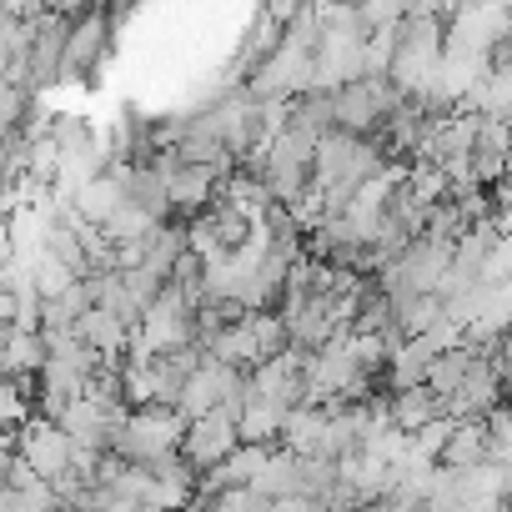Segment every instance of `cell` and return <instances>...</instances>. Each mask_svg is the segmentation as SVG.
Segmentation results:
<instances>
[{
  "label": "cell",
  "instance_id": "3957f363",
  "mask_svg": "<svg viewBox=\"0 0 512 512\" xmlns=\"http://www.w3.org/2000/svg\"><path fill=\"white\" fill-rule=\"evenodd\" d=\"M236 447H241V442H236V422H231V417L216 407V412H206V417L186 422L176 457L191 467V477H206V472H211L216 462H226Z\"/></svg>",
  "mask_w": 512,
  "mask_h": 512
},
{
  "label": "cell",
  "instance_id": "8fae6325",
  "mask_svg": "<svg viewBox=\"0 0 512 512\" xmlns=\"http://www.w3.org/2000/svg\"><path fill=\"white\" fill-rule=\"evenodd\" d=\"M282 422H287V407L251 397V402L236 412V442H241V447H272V442L282 437Z\"/></svg>",
  "mask_w": 512,
  "mask_h": 512
},
{
  "label": "cell",
  "instance_id": "7c38bea8",
  "mask_svg": "<svg viewBox=\"0 0 512 512\" xmlns=\"http://www.w3.org/2000/svg\"><path fill=\"white\" fill-rule=\"evenodd\" d=\"M487 462V437H482V422H452L442 452H437V467L447 472H467V467H482Z\"/></svg>",
  "mask_w": 512,
  "mask_h": 512
},
{
  "label": "cell",
  "instance_id": "30bf717a",
  "mask_svg": "<svg viewBox=\"0 0 512 512\" xmlns=\"http://www.w3.org/2000/svg\"><path fill=\"white\" fill-rule=\"evenodd\" d=\"M442 417V397H432L427 387H407V392H387V422L402 432V437H412V432H422L427 422H437Z\"/></svg>",
  "mask_w": 512,
  "mask_h": 512
},
{
  "label": "cell",
  "instance_id": "5bb4252c",
  "mask_svg": "<svg viewBox=\"0 0 512 512\" xmlns=\"http://www.w3.org/2000/svg\"><path fill=\"white\" fill-rule=\"evenodd\" d=\"M472 156H497V161H507V121H477Z\"/></svg>",
  "mask_w": 512,
  "mask_h": 512
},
{
  "label": "cell",
  "instance_id": "2e32d148",
  "mask_svg": "<svg viewBox=\"0 0 512 512\" xmlns=\"http://www.w3.org/2000/svg\"><path fill=\"white\" fill-rule=\"evenodd\" d=\"M56 307H61V317L76 327V317H86V312H91V292H86V282H71V287L56 297Z\"/></svg>",
  "mask_w": 512,
  "mask_h": 512
},
{
  "label": "cell",
  "instance_id": "9a60e30c",
  "mask_svg": "<svg viewBox=\"0 0 512 512\" xmlns=\"http://www.w3.org/2000/svg\"><path fill=\"white\" fill-rule=\"evenodd\" d=\"M31 417V402L21 397V387L11 377H0V427H21Z\"/></svg>",
  "mask_w": 512,
  "mask_h": 512
},
{
  "label": "cell",
  "instance_id": "8992f818",
  "mask_svg": "<svg viewBox=\"0 0 512 512\" xmlns=\"http://www.w3.org/2000/svg\"><path fill=\"white\" fill-rule=\"evenodd\" d=\"M246 382V372H236V367H226V362H201L196 372H191V382L181 387V402H176V417L181 422H196V417H206V412H216L236 387Z\"/></svg>",
  "mask_w": 512,
  "mask_h": 512
},
{
  "label": "cell",
  "instance_id": "5b68a950",
  "mask_svg": "<svg viewBox=\"0 0 512 512\" xmlns=\"http://www.w3.org/2000/svg\"><path fill=\"white\" fill-rule=\"evenodd\" d=\"M106 41H111V16L106 11H81L71 36H66V51H61V81L96 76V66L106 56Z\"/></svg>",
  "mask_w": 512,
  "mask_h": 512
},
{
  "label": "cell",
  "instance_id": "52a82bcc",
  "mask_svg": "<svg viewBox=\"0 0 512 512\" xmlns=\"http://www.w3.org/2000/svg\"><path fill=\"white\" fill-rule=\"evenodd\" d=\"M41 367H46V342H41V332L0 327V377H11V382H36Z\"/></svg>",
  "mask_w": 512,
  "mask_h": 512
},
{
  "label": "cell",
  "instance_id": "7a4b0ae2",
  "mask_svg": "<svg viewBox=\"0 0 512 512\" xmlns=\"http://www.w3.org/2000/svg\"><path fill=\"white\" fill-rule=\"evenodd\" d=\"M181 432L186 422L176 412H161V407H146V412H126V422L116 427V447L111 457L131 462V467H151L156 457H171L181 447Z\"/></svg>",
  "mask_w": 512,
  "mask_h": 512
},
{
  "label": "cell",
  "instance_id": "e0dca14e",
  "mask_svg": "<svg viewBox=\"0 0 512 512\" xmlns=\"http://www.w3.org/2000/svg\"><path fill=\"white\" fill-rule=\"evenodd\" d=\"M422 512H427V507H422Z\"/></svg>",
  "mask_w": 512,
  "mask_h": 512
},
{
  "label": "cell",
  "instance_id": "9c48e42d",
  "mask_svg": "<svg viewBox=\"0 0 512 512\" xmlns=\"http://www.w3.org/2000/svg\"><path fill=\"white\" fill-rule=\"evenodd\" d=\"M251 492L267 497V502H277V497H302V457L272 447L267 462H262V472L251 477Z\"/></svg>",
  "mask_w": 512,
  "mask_h": 512
},
{
  "label": "cell",
  "instance_id": "4fadbf2b",
  "mask_svg": "<svg viewBox=\"0 0 512 512\" xmlns=\"http://www.w3.org/2000/svg\"><path fill=\"white\" fill-rule=\"evenodd\" d=\"M477 367V352H467V347H447V352H437L432 357V367H427V392L432 397H452L462 382H467V372Z\"/></svg>",
  "mask_w": 512,
  "mask_h": 512
},
{
  "label": "cell",
  "instance_id": "277c9868",
  "mask_svg": "<svg viewBox=\"0 0 512 512\" xmlns=\"http://www.w3.org/2000/svg\"><path fill=\"white\" fill-rule=\"evenodd\" d=\"M16 457L41 477V482H56L66 467H71V442H66V432L56 427V422H46V417H26L21 427H16Z\"/></svg>",
  "mask_w": 512,
  "mask_h": 512
},
{
  "label": "cell",
  "instance_id": "6da1fadb",
  "mask_svg": "<svg viewBox=\"0 0 512 512\" xmlns=\"http://www.w3.org/2000/svg\"><path fill=\"white\" fill-rule=\"evenodd\" d=\"M397 101H402V96L392 91V81H387V76L347 81V86H337V91H332V126H337V131H347V136L372 141V136L382 131L387 111H392Z\"/></svg>",
  "mask_w": 512,
  "mask_h": 512
},
{
  "label": "cell",
  "instance_id": "ba28073f",
  "mask_svg": "<svg viewBox=\"0 0 512 512\" xmlns=\"http://www.w3.org/2000/svg\"><path fill=\"white\" fill-rule=\"evenodd\" d=\"M432 357H437V347H432L427 337L402 342V347L387 357V367H382V392H407V387H422V382H427Z\"/></svg>",
  "mask_w": 512,
  "mask_h": 512
}]
</instances>
